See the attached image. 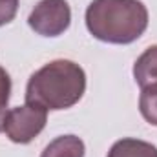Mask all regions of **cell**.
Listing matches in <instances>:
<instances>
[{"mask_svg":"<svg viewBox=\"0 0 157 157\" xmlns=\"http://www.w3.org/2000/svg\"><path fill=\"white\" fill-rule=\"evenodd\" d=\"M11 97V77L0 66V132H4V119L7 113V102Z\"/></svg>","mask_w":157,"mask_h":157,"instance_id":"9","label":"cell"},{"mask_svg":"<svg viewBox=\"0 0 157 157\" xmlns=\"http://www.w3.org/2000/svg\"><path fill=\"white\" fill-rule=\"evenodd\" d=\"M133 78L139 88L157 84V46L146 48L133 64Z\"/></svg>","mask_w":157,"mask_h":157,"instance_id":"5","label":"cell"},{"mask_svg":"<svg viewBox=\"0 0 157 157\" xmlns=\"http://www.w3.org/2000/svg\"><path fill=\"white\" fill-rule=\"evenodd\" d=\"M108 157H157V146L141 139L126 137L112 144Z\"/></svg>","mask_w":157,"mask_h":157,"instance_id":"7","label":"cell"},{"mask_svg":"<svg viewBox=\"0 0 157 157\" xmlns=\"http://www.w3.org/2000/svg\"><path fill=\"white\" fill-rule=\"evenodd\" d=\"M86 91V73L73 60L57 59L37 70L26 86V102L44 110L75 106Z\"/></svg>","mask_w":157,"mask_h":157,"instance_id":"1","label":"cell"},{"mask_svg":"<svg viewBox=\"0 0 157 157\" xmlns=\"http://www.w3.org/2000/svg\"><path fill=\"white\" fill-rule=\"evenodd\" d=\"M86 28L101 42L132 44L148 28V9L141 0H93L86 9Z\"/></svg>","mask_w":157,"mask_h":157,"instance_id":"2","label":"cell"},{"mask_svg":"<svg viewBox=\"0 0 157 157\" xmlns=\"http://www.w3.org/2000/svg\"><path fill=\"white\" fill-rule=\"evenodd\" d=\"M18 11V0H0V26L9 24Z\"/></svg>","mask_w":157,"mask_h":157,"instance_id":"10","label":"cell"},{"mask_svg":"<svg viewBox=\"0 0 157 157\" xmlns=\"http://www.w3.org/2000/svg\"><path fill=\"white\" fill-rule=\"evenodd\" d=\"M84 154H86V146L80 137L60 135L44 148L40 157H84Z\"/></svg>","mask_w":157,"mask_h":157,"instance_id":"6","label":"cell"},{"mask_svg":"<svg viewBox=\"0 0 157 157\" xmlns=\"http://www.w3.org/2000/svg\"><path fill=\"white\" fill-rule=\"evenodd\" d=\"M29 28L42 37H59L71 24V9L66 0H40L28 17Z\"/></svg>","mask_w":157,"mask_h":157,"instance_id":"4","label":"cell"},{"mask_svg":"<svg viewBox=\"0 0 157 157\" xmlns=\"http://www.w3.org/2000/svg\"><path fill=\"white\" fill-rule=\"evenodd\" d=\"M139 112L146 122L157 126V84L146 86L141 90L139 97Z\"/></svg>","mask_w":157,"mask_h":157,"instance_id":"8","label":"cell"},{"mask_svg":"<svg viewBox=\"0 0 157 157\" xmlns=\"http://www.w3.org/2000/svg\"><path fill=\"white\" fill-rule=\"evenodd\" d=\"M46 122L48 110L26 102L24 106H15L7 110L4 119V132L11 143L28 144L44 130Z\"/></svg>","mask_w":157,"mask_h":157,"instance_id":"3","label":"cell"}]
</instances>
